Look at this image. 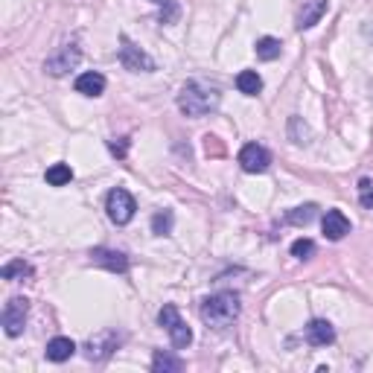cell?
<instances>
[{
  "instance_id": "cell-1",
  "label": "cell",
  "mask_w": 373,
  "mask_h": 373,
  "mask_svg": "<svg viewBox=\"0 0 373 373\" xmlns=\"http://www.w3.org/2000/svg\"><path fill=\"white\" fill-rule=\"evenodd\" d=\"M198 315L207 327L213 330H225L239 318V294L234 292H216L210 297H205L202 306H198Z\"/></svg>"
},
{
  "instance_id": "cell-2",
  "label": "cell",
  "mask_w": 373,
  "mask_h": 373,
  "mask_svg": "<svg viewBox=\"0 0 373 373\" xmlns=\"http://www.w3.org/2000/svg\"><path fill=\"white\" fill-rule=\"evenodd\" d=\"M219 99H222V96H219L216 88H210V85H205V82H187V85L178 91V108H181L184 117L198 120V117H205V114L216 111V108H219Z\"/></svg>"
},
{
  "instance_id": "cell-3",
  "label": "cell",
  "mask_w": 373,
  "mask_h": 373,
  "mask_svg": "<svg viewBox=\"0 0 373 373\" xmlns=\"http://www.w3.org/2000/svg\"><path fill=\"white\" fill-rule=\"evenodd\" d=\"M158 324L169 333L172 347H176V350H187V347L193 344V330L184 324V318L178 315V309L172 306V304H163V309L158 312Z\"/></svg>"
},
{
  "instance_id": "cell-4",
  "label": "cell",
  "mask_w": 373,
  "mask_h": 373,
  "mask_svg": "<svg viewBox=\"0 0 373 373\" xmlns=\"http://www.w3.org/2000/svg\"><path fill=\"white\" fill-rule=\"evenodd\" d=\"M105 210H108V219L114 222V225H129V222L134 219L137 205H134V198H132L129 190L117 187V190H111L108 198H105Z\"/></svg>"
},
{
  "instance_id": "cell-5",
  "label": "cell",
  "mask_w": 373,
  "mask_h": 373,
  "mask_svg": "<svg viewBox=\"0 0 373 373\" xmlns=\"http://www.w3.org/2000/svg\"><path fill=\"white\" fill-rule=\"evenodd\" d=\"M27 315H30L27 297H12V301L4 306V315H0V321H4V333L9 338H18L23 333V327H27Z\"/></svg>"
},
{
  "instance_id": "cell-6",
  "label": "cell",
  "mask_w": 373,
  "mask_h": 373,
  "mask_svg": "<svg viewBox=\"0 0 373 373\" xmlns=\"http://www.w3.org/2000/svg\"><path fill=\"white\" fill-rule=\"evenodd\" d=\"M120 62L132 73H152L155 70V59L149 56L146 50H140L137 44H132L126 35H122V47H120Z\"/></svg>"
},
{
  "instance_id": "cell-7",
  "label": "cell",
  "mask_w": 373,
  "mask_h": 373,
  "mask_svg": "<svg viewBox=\"0 0 373 373\" xmlns=\"http://www.w3.org/2000/svg\"><path fill=\"white\" fill-rule=\"evenodd\" d=\"M79 59H82V50L76 44H64L56 56H50L44 62V70L50 73V76H64L67 70H73L79 64Z\"/></svg>"
},
{
  "instance_id": "cell-8",
  "label": "cell",
  "mask_w": 373,
  "mask_h": 373,
  "mask_svg": "<svg viewBox=\"0 0 373 373\" xmlns=\"http://www.w3.org/2000/svg\"><path fill=\"white\" fill-rule=\"evenodd\" d=\"M239 166L245 172H265L271 166V152L260 143H245L239 149Z\"/></svg>"
},
{
  "instance_id": "cell-9",
  "label": "cell",
  "mask_w": 373,
  "mask_h": 373,
  "mask_svg": "<svg viewBox=\"0 0 373 373\" xmlns=\"http://www.w3.org/2000/svg\"><path fill=\"white\" fill-rule=\"evenodd\" d=\"M88 257L93 265H103V268L114 271V275H126L129 271V257L122 251H114V248H93Z\"/></svg>"
},
{
  "instance_id": "cell-10",
  "label": "cell",
  "mask_w": 373,
  "mask_h": 373,
  "mask_svg": "<svg viewBox=\"0 0 373 373\" xmlns=\"http://www.w3.org/2000/svg\"><path fill=\"white\" fill-rule=\"evenodd\" d=\"M117 344H120V335H117V333H99L96 338L88 341V359H91V362L108 359V356L117 350Z\"/></svg>"
},
{
  "instance_id": "cell-11",
  "label": "cell",
  "mask_w": 373,
  "mask_h": 373,
  "mask_svg": "<svg viewBox=\"0 0 373 373\" xmlns=\"http://www.w3.org/2000/svg\"><path fill=\"white\" fill-rule=\"evenodd\" d=\"M304 335H306V341H309L312 347H327V344L335 341V330H333L330 321H324V318L309 321L306 330H304Z\"/></svg>"
},
{
  "instance_id": "cell-12",
  "label": "cell",
  "mask_w": 373,
  "mask_h": 373,
  "mask_svg": "<svg viewBox=\"0 0 373 373\" xmlns=\"http://www.w3.org/2000/svg\"><path fill=\"white\" fill-rule=\"evenodd\" d=\"M321 228H324V236L327 239L338 242V239H344L347 234H350V219H347L341 210H327L324 222H321Z\"/></svg>"
},
{
  "instance_id": "cell-13",
  "label": "cell",
  "mask_w": 373,
  "mask_h": 373,
  "mask_svg": "<svg viewBox=\"0 0 373 373\" xmlns=\"http://www.w3.org/2000/svg\"><path fill=\"white\" fill-rule=\"evenodd\" d=\"M327 12V0H304L301 12H297V30H309L324 18Z\"/></svg>"
},
{
  "instance_id": "cell-14",
  "label": "cell",
  "mask_w": 373,
  "mask_h": 373,
  "mask_svg": "<svg viewBox=\"0 0 373 373\" xmlns=\"http://www.w3.org/2000/svg\"><path fill=\"white\" fill-rule=\"evenodd\" d=\"M47 359L50 362H56V365H62V362H67L73 353H76V344H73L67 335H56V338H50L47 341Z\"/></svg>"
},
{
  "instance_id": "cell-15",
  "label": "cell",
  "mask_w": 373,
  "mask_h": 373,
  "mask_svg": "<svg viewBox=\"0 0 373 373\" xmlns=\"http://www.w3.org/2000/svg\"><path fill=\"white\" fill-rule=\"evenodd\" d=\"M73 88H76V93H82V96H99L105 91V76H103V73H93V70L82 73Z\"/></svg>"
},
{
  "instance_id": "cell-16",
  "label": "cell",
  "mask_w": 373,
  "mask_h": 373,
  "mask_svg": "<svg viewBox=\"0 0 373 373\" xmlns=\"http://www.w3.org/2000/svg\"><path fill=\"white\" fill-rule=\"evenodd\" d=\"M152 370L155 373H181L184 370V362L178 356H172L166 350H155L152 356Z\"/></svg>"
},
{
  "instance_id": "cell-17",
  "label": "cell",
  "mask_w": 373,
  "mask_h": 373,
  "mask_svg": "<svg viewBox=\"0 0 373 373\" xmlns=\"http://www.w3.org/2000/svg\"><path fill=\"white\" fill-rule=\"evenodd\" d=\"M236 88H239V93H245V96H257V93L263 91L260 73H257V70H239V73H236Z\"/></svg>"
},
{
  "instance_id": "cell-18",
  "label": "cell",
  "mask_w": 373,
  "mask_h": 373,
  "mask_svg": "<svg viewBox=\"0 0 373 373\" xmlns=\"http://www.w3.org/2000/svg\"><path fill=\"white\" fill-rule=\"evenodd\" d=\"M257 59H263V62H275V59H280V53H283V44H280V38H271V35H263L260 41H257Z\"/></svg>"
},
{
  "instance_id": "cell-19",
  "label": "cell",
  "mask_w": 373,
  "mask_h": 373,
  "mask_svg": "<svg viewBox=\"0 0 373 373\" xmlns=\"http://www.w3.org/2000/svg\"><path fill=\"white\" fill-rule=\"evenodd\" d=\"M47 184L50 187H64V184H70L73 181V169L67 166V163H53V166H50L47 169Z\"/></svg>"
},
{
  "instance_id": "cell-20",
  "label": "cell",
  "mask_w": 373,
  "mask_h": 373,
  "mask_svg": "<svg viewBox=\"0 0 373 373\" xmlns=\"http://www.w3.org/2000/svg\"><path fill=\"white\" fill-rule=\"evenodd\" d=\"M0 275H4V280H23V277H33V265L27 260H12L4 265Z\"/></svg>"
},
{
  "instance_id": "cell-21",
  "label": "cell",
  "mask_w": 373,
  "mask_h": 373,
  "mask_svg": "<svg viewBox=\"0 0 373 373\" xmlns=\"http://www.w3.org/2000/svg\"><path fill=\"white\" fill-rule=\"evenodd\" d=\"M172 225H176V216H172V210H158L152 216V234H158V236H169Z\"/></svg>"
},
{
  "instance_id": "cell-22",
  "label": "cell",
  "mask_w": 373,
  "mask_h": 373,
  "mask_svg": "<svg viewBox=\"0 0 373 373\" xmlns=\"http://www.w3.org/2000/svg\"><path fill=\"white\" fill-rule=\"evenodd\" d=\"M315 205H304V207H292L289 213H286V222H289V225H297V228H301V225H309V222L315 219Z\"/></svg>"
},
{
  "instance_id": "cell-23",
  "label": "cell",
  "mask_w": 373,
  "mask_h": 373,
  "mask_svg": "<svg viewBox=\"0 0 373 373\" xmlns=\"http://www.w3.org/2000/svg\"><path fill=\"white\" fill-rule=\"evenodd\" d=\"M315 254V242L312 239H294L292 242V257H297V260H309Z\"/></svg>"
},
{
  "instance_id": "cell-24",
  "label": "cell",
  "mask_w": 373,
  "mask_h": 373,
  "mask_svg": "<svg viewBox=\"0 0 373 373\" xmlns=\"http://www.w3.org/2000/svg\"><path fill=\"white\" fill-rule=\"evenodd\" d=\"M359 202H362V207H373V181L370 178L359 181Z\"/></svg>"
},
{
  "instance_id": "cell-25",
  "label": "cell",
  "mask_w": 373,
  "mask_h": 373,
  "mask_svg": "<svg viewBox=\"0 0 373 373\" xmlns=\"http://www.w3.org/2000/svg\"><path fill=\"white\" fill-rule=\"evenodd\" d=\"M108 149H111V155L126 158V152H129V140H126V137H120V140H108Z\"/></svg>"
},
{
  "instance_id": "cell-26",
  "label": "cell",
  "mask_w": 373,
  "mask_h": 373,
  "mask_svg": "<svg viewBox=\"0 0 373 373\" xmlns=\"http://www.w3.org/2000/svg\"><path fill=\"white\" fill-rule=\"evenodd\" d=\"M152 4H166V0H152Z\"/></svg>"
}]
</instances>
